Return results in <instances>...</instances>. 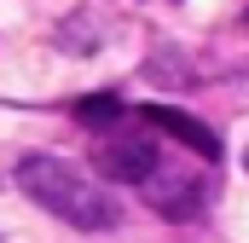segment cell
<instances>
[{
	"mask_svg": "<svg viewBox=\"0 0 249 243\" xmlns=\"http://www.w3.org/2000/svg\"><path fill=\"white\" fill-rule=\"evenodd\" d=\"M18 185H23V197H35L47 214L70 220L75 232H110L116 226V203L105 197V185H93L81 168H70L58 156H23Z\"/></svg>",
	"mask_w": 249,
	"mask_h": 243,
	"instance_id": "obj_1",
	"label": "cell"
},
{
	"mask_svg": "<svg viewBox=\"0 0 249 243\" xmlns=\"http://www.w3.org/2000/svg\"><path fill=\"white\" fill-rule=\"evenodd\" d=\"M93 168H99L105 180L145 185L151 174H157V139H151L139 122H116V127L99 133V145H93Z\"/></svg>",
	"mask_w": 249,
	"mask_h": 243,
	"instance_id": "obj_2",
	"label": "cell"
},
{
	"mask_svg": "<svg viewBox=\"0 0 249 243\" xmlns=\"http://www.w3.org/2000/svg\"><path fill=\"white\" fill-rule=\"evenodd\" d=\"M139 122H151V127H162V133H174L180 145H191L203 162H214L220 156V139L203 127L197 116H186V110H168V104H151V110H139Z\"/></svg>",
	"mask_w": 249,
	"mask_h": 243,
	"instance_id": "obj_3",
	"label": "cell"
},
{
	"mask_svg": "<svg viewBox=\"0 0 249 243\" xmlns=\"http://www.w3.org/2000/svg\"><path fill=\"white\" fill-rule=\"evenodd\" d=\"M145 197H151V208L157 214H168V220H186L203 208V180H145Z\"/></svg>",
	"mask_w": 249,
	"mask_h": 243,
	"instance_id": "obj_4",
	"label": "cell"
},
{
	"mask_svg": "<svg viewBox=\"0 0 249 243\" xmlns=\"http://www.w3.org/2000/svg\"><path fill=\"white\" fill-rule=\"evenodd\" d=\"M75 116L87 122V127H99V133H105V127L127 122V110L116 104V99H110V93H99V99H81V104H75Z\"/></svg>",
	"mask_w": 249,
	"mask_h": 243,
	"instance_id": "obj_5",
	"label": "cell"
},
{
	"mask_svg": "<svg viewBox=\"0 0 249 243\" xmlns=\"http://www.w3.org/2000/svg\"><path fill=\"white\" fill-rule=\"evenodd\" d=\"M244 168H249V151H244Z\"/></svg>",
	"mask_w": 249,
	"mask_h": 243,
	"instance_id": "obj_6",
	"label": "cell"
}]
</instances>
